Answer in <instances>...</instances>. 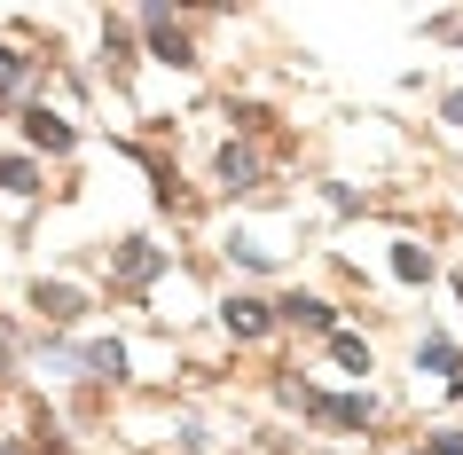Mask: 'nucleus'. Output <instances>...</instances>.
Masks as SVG:
<instances>
[{"mask_svg": "<svg viewBox=\"0 0 463 455\" xmlns=\"http://www.w3.org/2000/svg\"><path fill=\"white\" fill-rule=\"evenodd\" d=\"M157 267H165V251H157V243H118V260H110V275H118V283H149V275H157Z\"/></svg>", "mask_w": 463, "mask_h": 455, "instance_id": "f03ea898", "label": "nucleus"}, {"mask_svg": "<svg viewBox=\"0 0 463 455\" xmlns=\"http://www.w3.org/2000/svg\"><path fill=\"white\" fill-rule=\"evenodd\" d=\"M32 307L48 314V322H79V314H87V299H79L71 283H40V290H32Z\"/></svg>", "mask_w": 463, "mask_h": 455, "instance_id": "39448f33", "label": "nucleus"}, {"mask_svg": "<svg viewBox=\"0 0 463 455\" xmlns=\"http://www.w3.org/2000/svg\"><path fill=\"white\" fill-rule=\"evenodd\" d=\"M424 455H463V431H432V448Z\"/></svg>", "mask_w": 463, "mask_h": 455, "instance_id": "2eb2a0df", "label": "nucleus"}, {"mask_svg": "<svg viewBox=\"0 0 463 455\" xmlns=\"http://www.w3.org/2000/svg\"><path fill=\"white\" fill-rule=\"evenodd\" d=\"M79 369H87V377H110V384H118V377H126V346H118V337H102V346H87V354H79Z\"/></svg>", "mask_w": 463, "mask_h": 455, "instance_id": "0eeeda50", "label": "nucleus"}, {"mask_svg": "<svg viewBox=\"0 0 463 455\" xmlns=\"http://www.w3.org/2000/svg\"><path fill=\"white\" fill-rule=\"evenodd\" d=\"M392 275L401 283H432V251L424 243H392Z\"/></svg>", "mask_w": 463, "mask_h": 455, "instance_id": "9d476101", "label": "nucleus"}, {"mask_svg": "<svg viewBox=\"0 0 463 455\" xmlns=\"http://www.w3.org/2000/svg\"><path fill=\"white\" fill-rule=\"evenodd\" d=\"M330 361L362 377V369H369V346H362V337H354V330H330Z\"/></svg>", "mask_w": 463, "mask_h": 455, "instance_id": "9b49d317", "label": "nucleus"}, {"mask_svg": "<svg viewBox=\"0 0 463 455\" xmlns=\"http://www.w3.org/2000/svg\"><path fill=\"white\" fill-rule=\"evenodd\" d=\"M268 307H275V322H298V330H338L322 299H268Z\"/></svg>", "mask_w": 463, "mask_h": 455, "instance_id": "423d86ee", "label": "nucleus"}, {"mask_svg": "<svg viewBox=\"0 0 463 455\" xmlns=\"http://www.w3.org/2000/svg\"><path fill=\"white\" fill-rule=\"evenodd\" d=\"M220 181H228V189H260V157H251V149H220Z\"/></svg>", "mask_w": 463, "mask_h": 455, "instance_id": "6e6552de", "label": "nucleus"}, {"mask_svg": "<svg viewBox=\"0 0 463 455\" xmlns=\"http://www.w3.org/2000/svg\"><path fill=\"white\" fill-rule=\"evenodd\" d=\"M0 455H32V448H0Z\"/></svg>", "mask_w": 463, "mask_h": 455, "instance_id": "f3484780", "label": "nucleus"}, {"mask_svg": "<svg viewBox=\"0 0 463 455\" xmlns=\"http://www.w3.org/2000/svg\"><path fill=\"white\" fill-rule=\"evenodd\" d=\"M307 408H315L322 424H338V431H362L369 424V401H362V393H307Z\"/></svg>", "mask_w": 463, "mask_h": 455, "instance_id": "f257e3e1", "label": "nucleus"}, {"mask_svg": "<svg viewBox=\"0 0 463 455\" xmlns=\"http://www.w3.org/2000/svg\"><path fill=\"white\" fill-rule=\"evenodd\" d=\"M142 32H149V48L165 55V63H189V32L173 24L165 8H149V16H142Z\"/></svg>", "mask_w": 463, "mask_h": 455, "instance_id": "7ed1b4c3", "label": "nucleus"}, {"mask_svg": "<svg viewBox=\"0 0 463 455\" xmlns=\"http://www.w3.org/2000/svg\"><path fill=\"white\" fill-rule=\"evenodd\" d=\"M220 322H228V337H260V330L275 322V307H268V299H228Z\"/></svg>", "mask_w": 463, "mask_h": 455, "instance_id": "20e7f679", "label": "nucleus"}, {"mask_svg": "<svg viewBox=\"0 0 463 455\" xmlns=\"http://www.w3.org/2000/svg\"><path fill=\"white\" fill-rule=\"evenodd\" d=\"M24 79H32V55H16V48H8V40H0V102L16 95Z\"/></svg>", "mask_w": 463, "mask_h": 455, "instance_id": "f8f14e48", "label": "nucleus"}, {"mask_svg": "<svg viewBox=\"0 0 463 455\" xmlns=\"http://www.w3.org/2000/svg\"><path fill=\"white\" fill-rule=\"evenodd\" d=\"M0 196H32V166L24 157H0Z\"/></svg>", "mask_w": 463, "mask_h": 455, "instance_id": "ddd939ff", "label": "nucleus"}, {"mask_svg": "<svg viewBox=\"0 0 463 455\" xmlns=\"http://www.w3.org/2000/svg\"><path fill=\"white\" fill-rule=\"evenodd\" d=\"M416 369H439V377H448V369H456V346H448V337H432V346H416Z\"/></svg>", "mask_w": 463, "mask_h": 455, "instance_id": "4468645a", "label": "nucleus"}, {"mask_svg": "<svg viewBox=\"0 0 463 455\" xmlns=\"http://www.w3.org/2000/svg\"><path fill=\"white\" fill-rule=\"evenodd\" d=\"M24 134H32L40 149H71V126L55 118V110H24Z\"/></svg>", "mask_w": 463, "mask_h": 455, "instance_id": "1a4fd4ad", "label": "nucleus"}, {"mask_svg": "<svg viewBox=\"0 0 463 455\" xmlns=\"http://www.w3.org/2000/svg\"><path fill=\"white\" fill-rule=\"evenodd\" d=\"M448 126H463V95H448Z\"/></svg>", "mask_w": 463, "mask_h": 455, "instance_id": "dca6fc26", "label": "nucleus"}]
</instances>
